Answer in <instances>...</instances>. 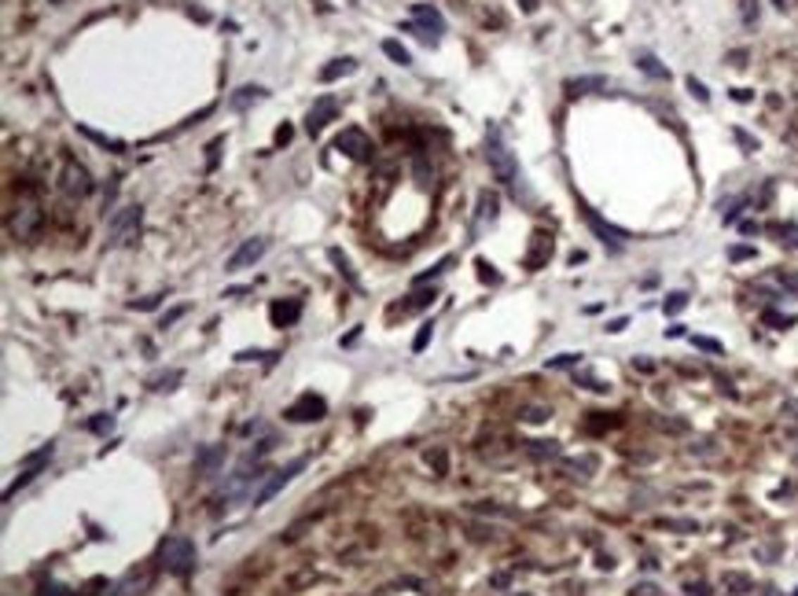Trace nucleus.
I'll return each instance as SVG.
<instances>
[{
	"label": "nucleus",
	"instance_id": "nucleus-59",
	"mask_svg": "<svg viewBox=\"0 0 798 596\" xmlns=\"http://www.w3.org/2000/svg\"><path fill=\"white\" fill-rule=\"evenodd\" d=\"M791 596H798V589H794V592H791Z\"/></svg>",
	"mask_w": 798,
	"mask_h": 596
},
{
	"label": "nucleus",
	"instance_id": "nucleus-9",
	"mask_svg": "<svg viewBox=\"0 0 798 596\" xmlns=\"http://www.w3.org/2000/svg\"><path fill=\"white\" fill-rule=\"evenodd\" d=\"M581 217H585V224H589V229L596 232V239H604L607 247H614V251H618V247H626L629 232H626V229H614V224L600 217V214L593 210V206H581Z\"/></svg>",
	"mask_w": 798,
	"mask_h": 596
},
{
	"label": "nucleus",
	"instance_id": "nucleus-30",
	"mask_svg": "<svg viewBox=\"0 0 798 596\" xmlns=\"http://www.w3.org/2000/svg\"><path fill=\"white\" fill-rule=\"evenodd\" d=\"M548 416H552V409H545V405H530V409L519 412V420H523V424H545Z\"/></svg>",
	"mask_w": 798,
	"mask_h": 596
},
{
	"label": "nucleus",
	"instance_id": "nucleus-8",
	"mask_svg": "<svg viewBox=\"0 0 798 596\" xmlns=\"http://www.w3.org/2000/svg\"><path fill=\"white\" fill-rule=\"evenodd\" d=\"M284 416H287L291 424H317V420L328 416V401H324L320 394H302L295 405H287Z\"/></svg>",
	"mask_w": 798,
	"mask_h": 596
},
{
	"label": "nucleus",
	"instance_id": "nucleus-52",
	"mask_svg": "<svg viewBox=\"0 0 798 596\" xmlns=\"http://www.w3.org/2000/svg\"><path fill=\"white\" fill-rule=\"evenodd\" d=\"M732 100H740V103H747V100H751V89H732Z\"/></svg>",
	"mask_w": 798,
	"mask_h": 596
},
{
	"label": "nucleus",
	"instance_id": "nucleus-31",
	"mask_svg": "<svg viewBox=\"0 0 798 596\" xmlns=\"http://www.w3.org/2000/svg\"><path fill=\"white\" fill-rule=\"evenodd\" d=\"M684 305H688V295L684 291H673V295H666V302H662V313L666 317H673V313H680Z\"/></svg>",
	"mask_w": 798,
	"mask_h": 596
},
{
	"label": "nucleus",
	"instance_id": "nucleus-22",
	"mask_svg": "<svg viewBox=\"0 0 798 596\" xmlns=\"http://www.w3.org/2000/svg\"><path fill=\"white\" fill-rule=\"evenodd\" d=\"M593 89H607V77H570L566 82V92L570 96H585Z\"/></svg>",
	"mask_w": 798,
	"mask_h": 596
},
{
	"label": "nucleus",
	"instance_id": "nucleus-16",
	"mask_svg": "<svg viewBox=\"0 0 798 596\" xmlns=\"http://www.w3.org/2000/svg\"><path fill=\"white\" fill-rule=\"evenodd\" d=\"M269 317H272L276 328H291V324H295V320L302 317V302H298V298H291V302H272Z\"/></svg>",
	"mask_w": 798,
	"mask_h": 596
},
{
	"label": "nucleus",
	"instance_id": "nucleus-7",
	"mask_svg": "<svg viewBox=\"0 0 798 596\" xmlns=\"http://www.w3.org/2000/svg\"><path fill=\"white\" fill-rule=\"evenodd\" d=\"M265 251H269V239L265 236H254V239H243V243L228 254V262H224V269L228 272H239V269H251L254 262H262L265 258Z\"/></svg>",
	"mask_w": 798,
	"mask_h": 596
},
{
	"label": "nucleus",
	"instance_id": "nucleus-34",
	"mask_svg": "<svg viewBox=\"0 0 798 596\" xmlns=\"http://www.w3.org/2000/svg\"><path fill=\"white\" fill-rule=\"evenodd\" d=\"M725 589L728 592H747L751 589V578L747 574H725Z\"/></svg>",
	"mask_w": 798,
	"mask_h": 596
},
{
	"label": "nucleus",
	"instance_id": "nucleus-10",
	"mask_svg": "<svg viewBox=\"0 0 798 596\" xmlns=\"http://www.w3.org/2000/svg\"><path fill=\"white\" fill-rule=\"evenodd\" d=\"M335 115H338V100H335V96H320V100L309 107V115H305V133L317 137Z\"/></svg>",
	"mask_w": 798,
	"mask_h": 596
},
{
	"label": "nucleus",
	"instance_id": "nucleus-23",
	"mask_svg": "<svg viewBox=\"0 0 798 596\" xmlns=\"http://www.w3.org/2000/svg\"><path fill=\"white\" fill-rule=\"evenodd\" d=\"M77 133H81V137H89L92 144H100V148L114 151V155H118V151H125V144H122V140H114V137H103V133H96V129H89V125H77Z\"/></svg>",
	"mask_w": 798,
	"mask_h": 596
},
{
	"label": "nucleus",
	"instance_id": "nucleus-25",
	"mask_svg": "<svg viewBox=\"0 0 798 596\" xmlns=\"http://www.w3.org/2000/svg\"><path fill=\"white\" fill-rule=\"evenodd\" d=\"M328 258H331V262L338 265V272H342V277H346V284H350V287H361V280H357V272L350 269V258L342 254L338 247H331V251H328Z\"/></svg>",
	"mask_w": 798,
	"mask_h": 596
},
{
	"label": "nucleus",
	"instance_id": "nucleus-26",
	"mask_svg": "<svg viewBox=\"0 0 798 596\" xmlns=\"http://www.w3.org/2000/svg\"><path fill=\"white\" fill-rule=\"evenodd\" d=\"M181 379H184V372H181V368H173V372L151 376V379H148V386H151V391H173V386L181 383Z\"/></svg>",
	"mask_w": 798,
	"mask_h": 596
},
{
	"label": "nucleus",
	"instance_id": "nucleus-17",
	"mask_svg": "<svg viewBox=\"0 0 798 596\" xmlns=\"http://www.w3.org/2000/svg\"><path fill=\"white\" fill-rule=\"evenodd\" d=\"M357 67H361V63L350 59V56H346V59H331L328 67H320L317 77H320L324 85H328V82H338V77H346V74H357Z\"/></svg>",
	"mask_w": 798,
	"mask_h": 596
},
{
	"label": "nucleus",
	"instance_id": "nucleus-44",
	"mask_svg": "<svg viewBox=\"0 0 798 596\" xmlns=\"http://www.w3.org/2000/svg\"><path fill=\"white\" fill-rule=\"evenodd\" d=\"M188 313V305H177V310H170V313H162V320H158V328H173L177 320H181Z\"/></svg>",
	"mask_w": 798,
	"mask_h": 596
},
{
	"label": "nucleus",
	"instance_id": "nucleus-46",
	"mask_svg": "<svg viewBox=\"0 0 798 596\" xmlns=\"http://www.w3.org/2000/svg\"><path fill=\"white\" fill-rule=\"evenodd\" d=\"M166 298V295H151V298H140V302H129V310H155V305Z\"/></svg>",
	"mask_w": 798,
	"mask_h": 596
},
{
	"label": "nucleus",
	"instance_id": "nucleus-45",
	"mask_svg": "<svg viewBox=\"0 0 798 596\" xmlns=\"http://www.w3.org/2000/svg\"><path fill=\"white\" fill-rule=\"evenodd\" d=\"M629 596H662V592H659L655 582H637V585L629 589Z\"/></svg>",
	"mask_w": 798,
	"mask_h": 596
},
{
	"label": "nucleus",
	"instance_id": "nucleus-56",
	"mask_svg": "<svg viewBox=\"0 0 798 596\" xmlns=\"http://www.w3.org/2000/svg\"><path fill=\"white\" fill-rule=\"evenodd\" d=\"M776 8H780V11H787V0H776Z\"/></svg>",
	"mask_w": 798,
	"mask_h": 596
},
{
	"label": "nucleus",
	"instance_id": "nucleus-32",
	"mask_svg": "<svg viewBox=\"0 0 798 596\" xmlns=\"http://www.w3.org/2000/svg\"><path fill=\"white\" fill-rule=\"evenodd\" d=\"M732 137H736V144L743 148V155H754V151H758V140H754L751 133H747V129H740V125H736V129H732Z\"/></svg>",
	"mask_w": 798,
	"mask_h": 596
},
{
	"label": "nucleus",
	"instance_id": "nucleus-2",
	"mask_svg": "<svg viewBox=\"0 0 798 596\" xmlns=\"http://www.w3.org/2000/svg\"><path fill=\"white\" fill-rule=\"evenodd\" d=\"M158 567L166 574H177V578H188L195 571V541L184 538V534H173L158 545Z\"/></svg>",
	"mask_w": 798,
	"mask_h": 596
},
{
	"label": "nucleus",
	"instance_id": "nucleus-50",
	"mask_svg": "<svg viewBox=\"0 0 798 596\" xmlns=\"http://www.w3.org/2000/svg\"><path fill=\"white\" fill-rule=\"evenodd\" d=\"M508 582H512V574H493V578H490L493 589H508Z\"/></svg>",
	"mask_w": 798,
	"mask_h": 596
},
{
	"label": "nucleus",
	"instance_id": "nucleus-28",
	"mask_svg": "<svg viewBox=\"0 0 798 596\" xmlns=\"http://www.w3.org/2000/svg\"><path fill=\"white\" fill-rule=\"evenodd\" d=\"M452 262H456V254H445L442 262H434V265H431V272H419V277H416V287H419V284H427V280H438L442 272H449V265H452Z\"/></svg>",
	"mask_w": 798,
	"mask_h": 596
},
{
	"label": "nucleus",
	"instance_id": "nucleus-53",
	"mask_svg": "<svg viewBox=\"0 0 798 596\" xmlns=\"http://www.w3.org/2000/svg\"><path fill=\"white\" fill-rule=\"evenodd\" d=\"M626 324H629V320H626V317H618V320H611V324H607V331H622Z\"/></svg>",
	"mask_w": 798,
	"mask_h": 596
},
{
	"label": "nucleus",
	"instance_id": "nucleus-55",
	"mask_svg": "<svg viewBox=\"0 0 798 596\" xmlns=\"http://www.w3.org/2000/svg\"><path fill=\"white\" fill-rule=\"evenodd\" d=\"M537 8V0H523V11H533Z\"/></svg>",
	"mask_w": 798,
	"mask_h": 596
},
{
	"label": "nucleus",
	"instance_id": "nucleus-35",
	"mask_svg": "<svg viewBox=\"0 0 798 596\" xmlns=\"http://www.w3.org/2000/svg\"><path fill=\"white\" fill-rule=\"evenodd\" d=\"M431 339H434V324H423V328L416 331V339H412V350H416V353H423Z\"/></svg>",
	"mask_w": 798,
	"mask_h": 596
},
{
	"label": "nucleus",
	"instance_id": "nucleus-41",
	"mask_svg": "<svg viewBox=\"0 0 798 596\" xmlns=\"http://www.w3.org/2000/svg\"><path fill=\"white\" fill-rule=\"evenodd\" d=\"M684 85H688V92H692V96H695V100H699V103H707V100H710V92H707V85H703V82H699V77H688V82H684Z\"/></svg>",
	"mask_w": 798,
	"mask_h": 596
},
{
	"label": "nucleus",
	"instance_id": "nucleus-40",
	"mask_svg": "<svg viewBox=\"0 0 798 596\" xmlns=\"http://www.w3.org/2000/svg\"><path fill=\"white\" fill-rule=\"evenodd\" d=\"M578 361H581V353H559V357L548 361V368H578Z\"/></svg>",
	"mask_w": 798,
	"mask_h": 596
},
{
	"label": "nucleus",
	"instance_id": "nucleus-38",
	"mask_svg": "<svg viewBox=\"0 0 798 596\" xmlns=\"http://www.w3.org/2000/svg\"><path fill=\"white\" fill-rule=\"evenodd\" d=\"M740 15H743L747 26H754L758 23V0H740Z\"/></svg>",
	"mask_w": 798,
	"mask_h": 596
},
{
	"label": "nucleus",
	"instance_id": "nucleus-48",
	"mask_svg": "<svg viewBox=\"0 0 798 596\" xmlns=\"http://www.w3.org/2000/svg\"><path fill=\"white\" fill-rule=\"evenodd\" d=\"M728 258H732V262H747V258H754V247H732Z\"/></svg>",
	"mask_w": 798,
	"mask_h": 596
},
{
	"label": "nucleus",
	"instance_id": "nucleus-5",
	"mask_svg": "<svg viewBox=\"0 0 798 596\" xmlns=\"http://www.w3.org/2000/svg\"><path fill=\"white\" fill-rule=\"evenodd\" d=\"M305 464H309L305 457H295V460L287 464V468H280V471H272V475H269V478L262 482V486H258V493H254V508H262V505H269L272 497L280 493V490L287 486V482H291V478H295V475H298V471L305 468Z\"/></svg>",
	"mask_w": 798,
	"mask_h": 596
},
{
	"label": "nucleus",
	"instance_id": "nucleus-37",
	"mask_svg": "<svg viewBox=\"0 0 798 596\" xmlns=\"http://www.w3.org/2000/svg\"><path fill=\"white\" fill-rule=\"evenodd\" d=\"M662 526L666 530H680V534H695V530H699L695 519H662Z\"/></svg>",
	"mask_w": 798,
	"mask_h": 596
},
{
	"label": "nucleus",
	"instance_id": "nucleus-13",
	"mask_svg": "<svg viewBox=\"0 0 798 596\" xmlns=\"http://www.w3.org/2000/svg\"><path fill=\"white\" fill-rule=\"evenodd\" d=\"M500 214V199H497V191H479V210H475V224H471V236H479L486 224H493Z\"/></svg>",
	"mask_w": 798,
	"mask_h": 596
},
{
	"label": "nucleus",
	"instance_id": "nucleus-42",
	"mask_svg": "<svg viewBox=\"0 0 798 596\" xmlns=\"http://www.w3.org/2000/svg\"><path fill=\"white\" fill-rule=\"evenodd\" d=\"M431 302H434V287H431V291H419V295H412V302L405 305V310H427Z\"/></svg>",
	"mask_w": 798,
	"mask_h": 596
},
{
	"label": "nucleus",
	"instance_id": "nucleus-54",
	"mask_svg": "<svg viewBox=\"0 0 798 596\" xmlns=\"http://www.w3.org/2000/svg\"><path fill=\"white\" fill-rule=\"evenodd\" d=\"M666 335H670V339H680V335H684V324H673V328H666Z\"/></svg>",
	"mask_w": 798,
	"mask_h": 596
},
{
	"label": "nucleus",
	"instance_id": "nucleus-15",
	"mask_svg": "<svg viewBox=\"0 0 798 596\" xmlns=\"http://www.w3.org/2000/svg\"><path fill=\"white\" fill-rule=\"evenodd\" d=\"M412 19L427 30L431 37H442L445 34V19H442V11L431 8V4H412Z\"/></svg>",
	"mask_w": 798,
	"mask_h": 596
},
{
	"label": "nucleus",
	"instance_id": "nucleus-18",
	"mask_svg": "<svg viewBox=\"0 0 798 596\" xmlns=\"http://www.w3.org/2000/svg\"><path fill=\"white\" fill-rule=\"evenodd\" d=\"M548 258H552V236L537 232V236H533V251L526 254V269H541Z\"/></svg>",
	"mask_w": 798,
	"mask_h": 596
},
{
	"label": "nucleus",
	"instance_id": "nucleus-39",
	"mask_svg": "<svg viewBox=\"0 0 798 596\" xmlns=\"http://www.w3.org/2000/svg\"><path fill=\"white\" fill-rule=\"evenodd\" d=\"M475 512H482V515H504V519H512V508H500V505H490V501H482V505H471Z\"/></svg>",
	"mask_w": 798,
	"mask_h": 596
},
{
	"label": "nucleus",
	"instance_id": "nucleus-4",
	"mask_svg": "<svg viewBox=\"0 0 798 596\" xmlns=\"http://www.w3.org/2000/svg\"><path fill=\"white\" fill-rule=\"evenodd\" d=\"M59 188L67 191L70 199H85V196H92L96 181H92V173L81 166L77 158H67V163H63V173H59Z\"/></svg>",
	"mask_w": 798,
	"mask_h": 596
},
{
	"label": "nucleus",
	"instance_id": "nucleus-21",
	"mask_svg": "<svg viewBox=\"0 0 798 596\" xmlns=\"http://www.w3.org/2000/svg\"><path fill=\"white\" fill-rule=\"evenodd\" d=\"M637 67H640L647 77H655V82H670V70H666V67H662V63H659L655 56H651V52H640V56H637Z\"/></svg>",
	"mask_w": 798,
	"mask_h": 596
},
{
	"label": "nucleus",
	"instance_id": "nucleus-57",
	"mask_svg": "<svg viewBox=\"0 0 798 596\" xmlns=\"http://www.w3.org/2000/svg\"><path fill=\"white\" fill-rule=\"evenodd\" d=\"M508 596H533V592H508Z\"/></svg>",
	"mask_w": 798,
	"mask_h": 596
},
{
	"label": "nucleus",
	"instance_id": "nucleus-47",
	"mask_svg": "<svg viewBox=\"0 0 798 596\" xmlns=\"http://www.w3.org/2000/svg\"><path fill=\"white\" fill-rule=\"evenodd\" d=\"M427 460L434 464V471H438V475H445V449H434V453H431Z\"/></svg>",
	"mask_w": 798,
	"mask_h": 596
},
{
	"label": "nucleus",
	"instance_id": "nucleus-11",
	"mask_svg": "<svg viewBox=\"0 0 798 596\" xmlns=\"http://www.w3.org/2000/svg\"><path fill=\"white\" fill-rule=\"evenodd\" d=\"M335 151H346L350 158H357V163H365L368 151H372V140L361 133V129H342V133L335 137Z\"/></svg>",
	"mask_w": 798,
	"mask_h": 596
},
{
	"label": "nucleus",
	"instance_id": "nucleus-19",
	"mask_svg": "<svg viewBox=\"0 0 798 596\" xmlns=\"http://www.w3.org/2000/svg\"><path fill=\"white\" fill-rule=\"evenodd\" d=\"M265 96H269V92H265L262 85H243V89H239V92H236V96H232V100H228V103H232V110H247L251 103L265 100Z\"/></svg>",
	"mask_w": 798,
	"mask_h": 596
},
{
	"label": "nucleus",
	"instance_id": "nucleus-36",
	"mask_svg": "<svg viewBox=\"0 0 798 596\" xmlns=\"http://www.w3.org/2000/svg\"><path fill=\"white\" fill-rule=\"evenodd\" d=\"M761 320H765V324H776V328H794V317H784V313H776V310H765Z\"/></svg>",
	"mask_w": 798,
	"mask_h": 596
},
{
	"label": "nucleus",
	"instance_id": "nucleus-43",
	"mask_svg": "<svg viewBox=\"0 0 798 596\" xmlns=\"http://www.w3.org/2000/svg\"><path fill=\"white\" fill-rule=\"evenodd\" d=\"M692 343H695L699 350H707V353H721V350H725L718 339H707V335H692Z\"/></svg>",
	"mask_w": 798,
	"mask_h": 596
},
{
	"label": "nucleus",
	"instance_id": "nucleus-29",
	"mask_svg": "<svg viewBox=\"0 0 798 596\" xmlns=\"http://www.w3.org/2000/svg\"><path fill=\"white\" fill-rule=\"evenodd\" d=\"M574 383H578V386H585V391H593V394H607V391H611V386H607V383H600L593 372H574Z\"/></svg>",
	"mask_w": 798,
	"mask_h": 596
},
{
	"label": "nucleus",
	"instance_id": "nucleus-6",
	"mask_svg": "<svg viewBox=\"0 0 798 596\" xmlns=\"http://www.w3.org/2000/svg\"><path fill=\"white\" fill-rule=\"evenodd\" d=\"M41 217H44L41 206L30 203V199H23V203L11 210V217H8V232L19 236V239H26V236H34V232L41 229Z\"/></svg>",
	"mask_w": 798,
	"mask_h": 596
},
{
	"label": "nucleus",
	"instance_id": "nucleus-14",
	"mask_svg": "<svg viewBox=\"0 0 798 596\" xmlns=\"http://www.w3.org/2000/svg\"><path fill=\"white\" fill-rule=\"evenodd\" d=\"M224 464V445H203L195 453V475L199 478H214Z\"/></svg>",
	"mask_w": 798,
	"mask_h": 596
},
{
	"label": "nucleus",
	"instance_id": "nucleus-3",
	"mask_svg": "<svg viewBox=\"0 0 798 596\" xmlns=\"http://www.w3.org/2000/svg\"><path fill=\"white\" fill-rule=\"evenodd\" d=\"M140 224H144V206H122V210H114L110 221H107V243L110 247H129L137 243L140 236Z\"/></svg>",
	"mask_w": 798,
	"mask_h": 596
},
{
	"label": "nucleus",
	"instance_id": "nucleus-51",
	"mask_svg": "<svg viewBox=\"0 0 798 596\" xmlns=\"http://www.w3.org/2000/svg\"><path fill=\"white\" fill-rule=\"evenodd\" d=\"M291 140V125H280L276 129V144H287Z\"/></svg>",
	"mask_w": 798,
	"mask_h": 596
},
{
	"label": "nucleus",
	"instance_id": "nucleus-24",
	"mask_svg": "<svg viewBox=\"0 0 798 596\" xmlns=\"http://www.w3.org/2000/svg\"><path fill=\"white\" fill-rule=\"evenodd\" d=\"M596 464H600V460L589 453V457H570L563 468H566V471H578V478H589V475L596 471Z\"/></svg>",
	"mask_w": 798,
	"mask_h": 596
},
{
	"label": "nucleus",
	"instance_id": "nucleus-20",
	"mask_svg": "<svg viewBox=\"0 0 798 596\" xmlns=\"http://www.w3.org/2000/svg\"><path fill=\"white\" fill-rule=\"evenodd\" d=\"M526 457L530 460H556L559 457V442H545V438H537V442H526Z\"/></svg>",
	"mask_w": 798,
	"mask_h": 596
},
{
	"label": "nucleus",
	"instance_id": "nucleus-27",
	"mask_svg": "<svg viewBox=\"0 0 798 596\" xmlns=\"http://www.w3.org/2000/svg\"><path fill=\"white\" fill-rule=\"evenodd\" d=\"M383 52L398 63V67H412V56H409V48H405L401 41H383Z\"/></svg>",
	"mask_w": 798,
	"mask_h": 596
},
{
	"label": "nucleus",
	"instance_id": "nucleus-33",
	"mask_svg": "<svg viewBox=\"0 0 798 596\" xmlns=\"http://www.w3.org/2000/svg\"><path fill=\"white\" fill-rule=\"evenodd\" d=\"M89 431H92V434H107V431H114V416H110V412L92 416V420H89Z\"/></svg>",
	"mask_w": 798,
	"mask_h": 596
},
{
	"label": "nucleus",
	"instance_id": "nucleus-49",
	"mask_svg": "<svg viewBox=\"0 0 798 596\" xmlns=\"http://www.w3.org/2000/svg\"><path fill=\"white\" fill-rule=\"evenodd\" d=\"M34 596H67V589H63V585H56V582H48V585H41Z\"/></svg>",
	"mask_w": 798,
	"mask_h": 596
},
{
	"label": "nucleus",
	"instance_id": "nucleus-58",
	"mask_svg": "<svg viewBox=\"0 0 798 596\" xmlns=\"http://www.w3.org/2000/svg\"><path fill=\"white\" fill-rule=\"evenodd\" d=\"M346 4H357V0H346Z\"/></svg>",
	"mask_w": 798,
	"mask_h": 596
},
{
	"label": "nucleus",
	"instance_id": "nucleus-1",
	"mask_svg": "<svg viewBox=\"0 0 798 596\" xmlns=\"http://www.w3.org/2000/svg\"><path fill=\"white\" fill-rule=\"evenodd\" d=\"M486 163H490V173L497 177V181L504 188H519V163H515V151L508 148V140H504V133L493 125L490 129V137H486Z\"/></svg>",
	"mask_w": 798,
	"mask_h": 596
},
{
	"label": "nucleus",
	"instance_id": "nucleus-12",
	"mask_svg": "<svg viewBox=\"0 0 798 596\" xmlns=\"http://www.w3.org/2000/svg\"><path fill=\"white\" fill-rule=\"evenodd\" d=\"M148 585H151V574L148 571H129L114 585H107L103 596H144V592H148Z\"/></svg>",
	"mask_w": 798,
	"mask_h": 596
}]
</instances>
